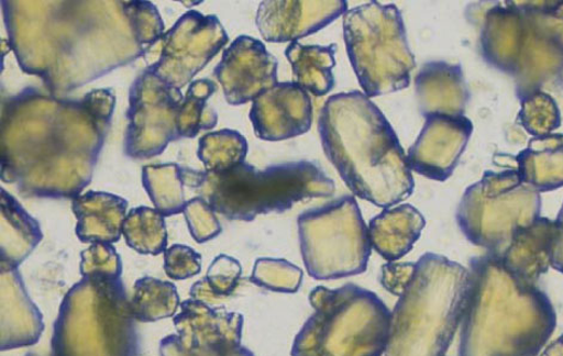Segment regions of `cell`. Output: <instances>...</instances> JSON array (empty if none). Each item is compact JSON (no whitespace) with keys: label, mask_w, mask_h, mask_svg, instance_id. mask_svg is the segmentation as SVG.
<instances>
[{"label":"cell","mask_w":563,"mask_h":356,"mask_svg":"<svg viewBox=\"0 0 563 356\" xmlns=\"http://www.w3.org/2000/svg\"><path fill=\"white\" fill-rule=\"evenodd\" d=\"M25 74L70 92L143 57L123 2H2Z\"/></svg>","instance_id":"1"},{"label":"cell","mask_w":563,"mask_h":356,"mask_svg":"<svg viewBox=\"0 0 563 356\" xmlns=\"http://www.w3.org/2000/svg\"><path fill=\"white\" fill-rule=\"evenodd\" d=\"M109 129L85 99L26 88L3 107L2 180L23 197L74 200L92 180Z\"/></svg>","instance_id":"2"},{"label":"cell","mask_w":563,"mask_h":356,"mask_svg":"<svg viewBox=\"0 0 563 356\" xmlns=\"http://www.w3.org/2000/svg\"><path fill=\"white\" fill-rule=\"evenodd\" d=\"M319 133L327 158L355 197L386 210L413 196L405 149L363 91L331 96L322 107Z\"/></svg>","instance_id":"3"},{"label":"cell","mask_w":563,"mask_h":356,"mask_svg":"<svg viewBox=\"0 0 563 356\" xmlns=\"http://www.w3.org/2000/svg\"><path fill=\"white\" fill-rule=\"evenodd\" d=\"M470 276L459 355L538 356L558 323L551 299L490 254L471 259Z\"/></svg>","instance_id":"4"},{"label":"cell","mask_w":563,"mask_h":356,"mask_svg":"<svg viewBox=\"0 0 563 356\" xmlns=\"http://www.w3.org/2000/svg\"><path fill=\"white\" fill-rule=\"evenodd\" d=\"M470 280V269L423 254L391 312L384 356H445L462 323Z\"/></svg>","instance_id":"5"},{"label":"cell","mask_w":563,"mask_h":356,"mask_svg":"<svg viewBox=\"0 0 563 356\" xmlns=\"http://www.w3.org/2000/svg\"><path fill=\"white\" fill-rule=\"evenodd\" d=\"M335 190V182L318 164L298 160L263 170L243 163L225 173L203 171L197 193L229 221L250 223L261 214L284 213L301 201L331 198Z\"/></svg>","instance_id":"6"},{"label":"cell","mask_w":563,"mask_h":356,"mask_svg":"<svg viewBox=\"0 0 563 356\" xmlns=\"http://www.w3.org/2000/svg\"><path fill=\"white\" fill-rule=\"evenodd\" d=\"M313 312L296 335L291 356H383L391 312L374 292L354 283L309 296Z\"/></svg>","instance_id":"7"},{"label":"cell","mask_w":563,"mask_h":356,"mask_svg":"<svg viewBox=\"0 0 563 356\" xmlns=\"http://www.w3.org/2000/svg\"><path fill=\"white\" fill-rule=\"evenodd\" d=\"M121 279L84 278L65 296L54 323L52 356H140Z\"/></svg>","instance_id":"8"},{"label":"cell","mask_w":563,"mask_h":356,"mask_svg":"<svg viewBox=\"0 0 563 356\" xmlns=\"http://www.w3.org/2000/svg\"><path fill=\"white\" fill-rule=\"evenodd\" d=\"M342 29L350 63L368 99L410 86L417 62L400 9L379 2L355 7L343 15Z\"/></svg>","instance_id":"9"},{"label":"cell","mask_w":563,"mask_h":356,"mask_svg":"<svg viewBox=\"0 0 563 356\" xmlns=\"http://www.w3.org/2000/svg\"><path fill=\"white\" fill-rule=\"evenodd\" d=\"M541 212V193L525 183L517 170H488L465 189L456 221L466 240L500 256L517 232L538 221Z\"/></svg>","instance_id":"10"},{"label":"cell","mask_w":563,"mask_h":356,"mask_svg":"<svg viewBox=\"0 0 563 356\" xmlns=\"http://www.w3.org/2000/svg\"><path fill=\"white\" fill-rule=\"evenodd\" d=\"M297 225L300 253L309 277L328 281L366 271L373 244L353 196L299 214Z\"/></svg>","instance_id":"11"},{"label":"cell","mask_w":563,"mask_h":356,"mask_svg":"<svg viewBox=\"0 0 563 356\" xmlns=\"http://www.w3.org/2000/svg\"><path fill=\"white\" fill-rule=\"evenodd\" d=\"M228 43L221 20L190 10L144 51L145 70L183 90Z\"/></svg>","instance_id":"12"},{"label":"cell","mask_w":563,"mask_h":356,"mask_svg":"<svg viewBox=\"0 0 563 356\" xmlns=\"http://www.w3.org/2000/svg\"><path fill=\"white\" fill-rule=\"evenodd\" d=\"M184 100L180 89L146 70L136 77L130 90L123 153L132 159H150L181 140L177 121Z\"/></svg>","instance_id":"13"},{"label":"cell","mask_w":563,"mask_h":356,"mask_svg":"<svg viewBox=\"0 0 563 356\" xmlns=\"http://www.w3.org/2000/svg\"><path fill=\"white\" fill-rule=\"evenodd\" d=\"M279 62L263 41L241 35L224 49L222 60L214 68L230 105L254 102L260 94L276 87Z\"/></svg>","instance_id":"14"},{"label":"cell","mask_w":563,"mask_h":356,"mask_svg":"<svg viewBox=\"0 0 563 356\" xmlns=\"http://www.w3.org/2000/svg\"><path fill=\"white\" fill-rule=\"evenodd\" d=\"M424 120L418 140L408 149V167L429 180L445 182L459 167L474 125L465 116L432 115Z\"/></svg>","instance_id":"15"},{"label":"cell","mask_w":563,"mask_h":356,"mask_svg":"<svg viewBox=\"0 0 563 356\" xmlns=\"http://www.w3.org/2000/svg\"><path fill=\"white\" fill-rule=\"evenodd\" d=\"M250 119L255 135L265 142L296 138L311 130L313 108L310 94L295 81H283L260 94Z\"/></svg>","instance_id":"16"},{"label":"cell","mask_w":563,"mask_h":356,"mask_svg":"<svg viewBox=\"0 0 563 356\" xmlns=\"http://www.w3.org/2000/svg\"><path fill=\"white\" fill-rule=\"evenodd\" d=\"M349 11L346 0L336 2H261L256 12L257 30L267 43H297L321 32Z\"/></svg>","instance_id":"17"},{"label":"cell","mask_w":563,"mask_h":356,"mask_svg":"<svg viewBox=\"0 0 563 356\" xmlns=\"http://www.w3.org/2000/svg\"><path fill=\"white\" fill-rule=\"evenodd\" d=\"M525 15V36L511 74L519 101L544 88L563 84V48L544 34L528 13Z\"/></svg>","instance_id":"18"},{"label":"cell","mask_w":563,"mask_h":356,"mask_svg":"<svg viewBox=\"0 0 563 356\" xmlns=\"http://www.w3.org/2000/svg\"><path fill=\"white\" fill-rule=\"evenodd\" d=\"M174 324L177 336L189 349H218L241 346L244 319L225 308H211L197 299L181 303Z\"/></svg>","instance_id":"19"},{"label":"cell","mask_w":563,"mask_h":356,"mask_svg":"<svg viewBox=\"0 0 563 356\" xmlns=\"http://www.w3.org/2000/svg\"><path fill=\"white\" fill-rule=\"evenodd\" d=\"M416 96L420 114L464 116L471 101L461 64L430 62L422 65L416 76Z\"/></svg>","instance_id":"20"},{"label":"cell","mask_w":563,"mask_h":356,"mask_svg":"<svg viewBox=\"0 0 563 356\" xmlns=\"http://www.w3.org/2000/svg\"><path fill=\"white\" fill-rule=\"evenodd\" d=\"M555 222L540 216L533 224L517 232L498 257L517 280L536 285L552 267Z\"/></svg>","instance_id":"21"},{"label":"cell","mask_w":563,"mask_h":356,"mask_svg":"<svg viewBox=\"0 0 563 356\" xmlns=\"http://www.w3.org/2000/svg\"><path fill=\"white\" fill-rule=\"evenodd\" d=\"M129 201L106 191L89 190L73 200L76 236L81 243H118L128 216Z\"/></svg>","instance_id":"22"},{"label":"cell","mask_w":563,"mask_h":356,"mask_svg":"<svg viewBox=\"0 0 563 356\" xmlns=\"http://www.w3.org/2000/svg\"><path fill=\"white\" fill-rule=\"evenodd\" d=\"M426 226L422 213L405 203L383 210L371 219L368 234L373 248L389 263H396L413 251Z\"/></svg>","instance_id":"23"},{"label":"cell","mask_w":563,"mask_h":356,"mask_svg":"<svg viewBox=\"0 0 563 356\" xmlns=\"http://www.w3.org/2000/svg\"><path fill=\"white\" fill-rule=\"evenodd\" d=\"M525 183L539 193L563 187V133L534 136L516 158Z\"/></svg>","instance_id":"24"},{"label":"cell","mask_w":563,"mask_h":356,"mask_svg":"<svg viewBox=\"0 0 563 356\" xmlns=\"http://www.w3.org/2000/svg\"><path fill=\"white\" fill-rule=\"evenodd\" d=\"M203 171L178 164H150L142 169V182L155 209L164 216L184 213L187 201L185 188L197 190Z\"/></svg>","instance_id":"25"},{"label":"cell","mask_w":563,"mask_h":356,"mask_svg":"<svg viewBox=\"0 0 563 356\" xmlns=\"http://www.w3.org/2000/svg\"><path fill=\"white\" fill-rule=\"evenodd\" d=\"M338 45H301L292 43L285 51V57L292 66L294 81L316 98L331 92L335 87Z\"/></svg>","instance_id":"26"},{"label":"cell","mask_w":563,"mask_h":356,"mask_svg":"<svg viewBox=\"0 0 563 356\" xmlns=\"http://www.w3.org/2000/svg\"><path fill=\"white\" fill-rule=\"evenodd\" d=\"M43 238L36 219L2 188V266L19 268Z\"/></svg>","instance_id":"27"},{"label":"cell","mask_w":563,"mask_h":356,"mask_svg":"<svg viewBox=\"0 0 563 356\" xmlns=\"http://www.w3.org/2000/svg\"><path fill=\"white\" fill-rule=\"evenodd\" d=\"M130 305L135 321L151 323L175 316L181 299L173 282L145 277L135 281Z\"/></svg>","instance_id":"28"},{"label":"cell","mask_w":563,"mask_h":356,"mask_svg":"<svg viewBox=\"0 0 563 356\" xmlns=\"http://www.w3.org/2000/svg\"><path fill=\"white\" fill-rule=\"evenodd\" d=\"M122 235L130 248L141 255L158 256L168 249L166 216L156 209H132L123 223Z\"/></svg>","instance_id":"29"},{"label":"cell","mask_w":563,"mask_h":356,"mask_svg":"<svg viewBox=\"0 0 563 356\" xmlns=\"http://www.w3.org/2000/svg\"><path fill=\"white\" fill-rule=\"evenodd\" d=\"M250 145L243 134L235 130H221L201 136L198 158L205 171L225 173L245 163Z\"/></svg>","instance_id":"30"},{"label":"cell","mask_w":563,"mask_h":356,"mask_svg":"<svg viewBox=\"0 0 563 356\" xmlns=\"http://www.w3.org/2000/svg\"><path fill=\"white\" fill-rule=\"evenodd\" d=\"M216 91L214 81L208 78L194 80L188 86L177 121L181 138L194 140L201 131L217 126L218 114L208 104Z\"/></svg>","instance_id":"31"},{"label":"cell","mask_w":563,"mask_h":356,"mask_svg":"<svg viewBox=\"0 0 563 356\" xmlns=\"http://www.w3.org/2000/svg\"><path fill=\"white\" fill-rule=\"evenodd\" d=\"M242 266L236 258L219 255L209 267L208 276L191 287L190 297L200 301L223 299L236 291Z\"/></svg>","instance_id":"32"},{"label":"cell","mask_w":563,"mask_h":356,"mask_svg":"<svg viewBox=\"0 0 563 356\" xmlns=\"http://www.w3.org/2000/svg\"><path fill=\"white\" fill-rule=\"evenodd\" d=\"M518 121L533 136L553 134L562 125L558 102L545 91L534 92L520 101Z\"/></svg>","instance_id":"33"},{"label":"cell","mask_w":563,"mask_h":356,"mask_svg":"<svg viewBox=\"0 0 563 356\" xmlns=\"http://www.w3.org/2000/svg\"><path fill=\"white\" fill-rule=\"evenodd\" d=\"M303 271L286 259L258 258L251 281L273 292L295 293L298 291Z\"/></svg>","instance_id":"34"},{"label":"cell","mask_w":563,"mask_h":356,"mask_svg":"<svg viewBox=\"0 0 563 356\" xmlns=\"http://www.w3.org/2000/svg\"><path fill=\"white\" fill-rule=\"evenodd\" d=\"M123 8H125L136 44L142 48L146 49L154 45L166 33L163 19L153 3L134 0V2H123Z\"/></svg>","instance_id":"35"},{"label":"cell","mask_w":563,"mask_h":356,"mask_svg":"<svg viewBox=\"0 0 563 356\" xmlns=\"http://www.w3.org/2000/svg\"><path fill=\"white\" fill-rule=\"evenodd\" d=\"M80 272L84 278L121 279L122 263L111 243H93L80 254Z\"/></svg>","instance_id":"36"},{"label":"cell","mask_w":563,"mask_h":356,"mask_svg":"<svg viewBox=\"0 0 563 356\" xmlns=\"http://www.w3.org/2000/svg\"><path fill=\"white\" fill-rule=\"evenodd\" d=\"M189 234L197 243H206L222 234L223 227L210 207L201 197L187 201L184 211Z\"/></svg>","instance_id":"37"},{"label":"cell","mask_w":563,"mask_h":356,"mask_svg":"<svg viewBox=\"0 0 563 356\" xmlns=\"http://www.w3.org/2000/svg\"><path fill=\"white\" fill-rule=\"evenodd\" d=\"M563 48V2H514Z\"/></svg>","instance_id":"38"},{"label":"cell","mask_w":563,"mask_h":356,"mask_svg":"<svg viewBox=\"0 0 563 356\" xmlns=\"http://www.w3.org/2000/svg\"><path fill=\"white\" fill-rule=\"evenodd\" d=\"M202 256L184 244H174L164 252V271L172 280H187L201 271Z\"/></svg>","instance_id":"39"},{"label":"cell","mask_w":563,"mask_h":356,"mask_svg":"<svg viewBox=\"0 0 563 356\" xmlns=\"http://www.w3.org/2000/svg\"><path fill=\"white\" fill-rule=\"evenodd\" d=\"M161 356H255L241 346L218 349H189L177 335H169L161 341Z\"/></svg>","instance_id":"40"},{"label":"cell","mask_w":563,"mask_h":356,"mask_svg":"<svg viewBox=\"0 0 563 356\" xmlns=\"http://www.w3.org/2000/svg\"><path fill=\"white\" fill-rule=\"evenodd\" d=\"M416 264L389 263L382 268L380 283L388 292L400 297L411 276Z\"/></svg>","instance_id":"41"},{"label":"cell","mask_w":563,"mask_h":356,"mask_svg":"<svg viewBox=\"0 0 563 356\" xmlns=\"http://www.w3.org/2000/svg\"><path fill=\"white\" fill-rule=\"evenodd\" d=\"M552 268L563 274V203L555 221V237L552 249Z\"/></svg>","instance_id":"42"},{"label":"cell","mask_w":563,"mask_h":356,"mask_svg":"<svg viewBox=\"0 0 563 356\" xmlns=\"http://www.w3.org/2000/svg\"><path fill=\"white\" fill-rule=\"evenodd\" d=\"M540 356H563V335L548 345Z\"/></svg>","instance_id":"43"}]
</instances>
